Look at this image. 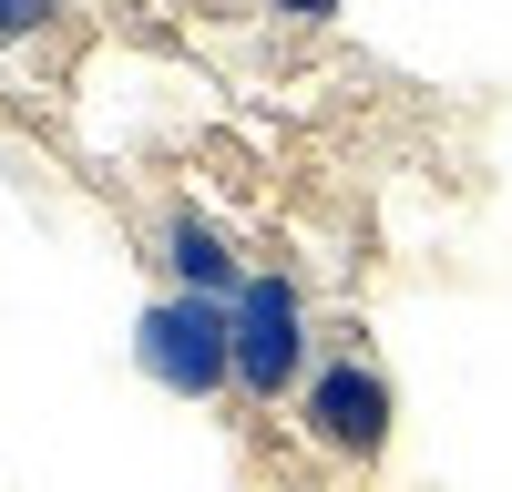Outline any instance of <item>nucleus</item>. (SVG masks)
<instances>
[{
    "label": "nucleus",
    "instance_id": "nucleus-1",
    "mask_svg": "<svg viewBox=\"0 0 512 492\" xmlns=\"http://www.w3.org/2000/svg\"><path fill=\"white\" fill-rule=\"evenodd\" d=\"M134 359H144V380L154 390H175V400H216L236 390V308L226 298H154L134 318Z\"/></svg>",
    "mask_w": 512,
    "mask_h": 492
},
{
    "label": "nucleus",
    "instance_id": "nucleus-2",
    "mask_svg": "<svg viewBox=\"0 0 512 492\" xmlns=\"http://www.w3.org/2000/svg\"><path fill=\"white\" fill-rule=\"evenodd\" d=\"M297 431H308L328 462H379L390 451V380L369 359H318L308 390H297Z\"/></svg>",
    "mask_w": 512,
    "mask_h": 492
},
{
    "label": "nucleus",
    "instance_id": "nucleus-3",
    "mask_svg": "<svg viewBox=\"0 0 512 492\" xmlns=\"http://www.w3.org/2000/svg\"><path fill=\"white\" fill-rule=\"evenodd\" d=\"M236 390L246 400L308 390V298L287 277H246V298H236Z\"/></svg>",
    "mask_w": 512,
    "mask_h": 492
},
{
    "label": "nucleus",
    "instance_id": "nucleus-4",
    "mask_svg": "<svg viewBox=\"0 0 512 492\" xmlns=\"http://www.w3.org/2000/svg\"><path fill=\"white\" fill-rule=\"evenodd\" d=\"M164 267H175V287H185V298H246V267L226 257V236L216 226H205L195 216V205H175V216H164Z\"/></svg>",
    "mask_w": 512,
    "mask_h": 492
},
{
    "label": "nucleus",
    "instance_id": "nucleus-5",
    "mask_svg": "<svg viewBox=\"0 0 512 492\" xmlns=\"http://www.w3.org/2000/svg\"><path fill=\"white\" fill-rule=\"evenodd\" d=\"M52 11H62V0H0V52H11V41H31Z\"/></svg>",
    "mask_w": 512,
    "mask_h": 492
},
{
    "label": "nucleus",
    "instance_id": "nucleus-6",
    "mask_svg": "<svg viewBox=\"0 0 512 492\" xmlns=\"http://www.w3.org/2000/svg\"><path fill=\"white\" fill-rule=\"evenodd\" d=\"M267 11H287V21H338V0H267Z\"/></svg>",
    "mask_w": 512,
    "mask_h": 492
}]
</instances>
